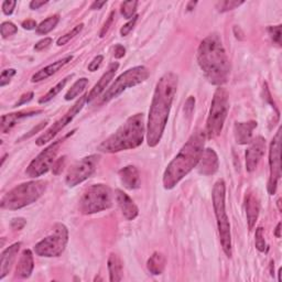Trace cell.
I'll use <instances>...</instances> for the list:
<instances>
[{
  "mask_svg": "<svg viewBox=\"0 0 282 282\" xmlns=\"http://www.w3.org/2000/svg\"><path fill=\"white\" fill-rule=\"evenodd\" d=\"M177 82L176 74L170 72L165 73L157 83L147 123L146 137L149 147L158 146L162 138L176 94Z\"/></svg>",
  "mask_w": 282,
  "mask_h": 282,
  "instance_id": "6da1fadb",
  "label": "cell"
},
{
  "mask_svg": "<svg viewBox=\"0 0 282 282\" xmlns=\"http://www.w3.org/2000/svg\"><path fill=\"white\" fill-rule=\"evenodd\" d=\"M197 62L205 77L213 85L227 83L230 64L221 36L213 33L202 41L197 50Z\"/></svg>",
  "mask_w": 282,
  "mask_h": 282,
  "instance_id": "7a4b0ae2",
  "label": "cell"
},
{
  "mask_svg": "<svg viewBox=\"0 0 282 282\" xmlns=\"http://www.w3.org/2000/svg\"><path fill=\"white\" fill-rule=\"evenodd\" d=\"M206 134L203 130H196L190 137L179 153L168 164L163 173V186L172 190L184 176L196 167L204 151Z\"/></svg>",
  "mask_w": 282,
  "mask_h": 282,
  "instance_id": "3957f363",
  "label": "cell"
},
{
  "mask_svg": "<svg viewBox=\"0 0 282 282\" xmlns=\"http://www.w3.org/2000/svg\"><path fill=\"white\" fill-rule=\"evenodd\" d=\"M146 135L143 114H136L128 118L115 134L99 144L97 150L104 153H116L138 148Z\"/></svg>",
  "mask_w": 282,
  "mask_h": 282,
  "instance_id": "277c9868",
  "label": "cell"
},
{
  "mask_svg": "<svg viewBox=\"0 0 282 282\" xmlns=\"http://www.w3.org/2000/svg\"><path fill=\"white\" fill-rule=\"evenodd\" d=\"M48 182L44 180H35L17 185L6 193L0 201V206L3 210L17 211L23 209L39 200L47 190Z\"/></svg>",
  "mask_w": 282,
  "mask_h": 282,
  "instance_id": "5b68a950",
  "label": "cell"
},
{
  "mask_svg": "<svg viewBox=\"0 0 282 282\" xmlns=\"http://www.w3.org/2000/svg\"><path fill=\"white\" fill-rule=\"evenodd\" d=\"M226 184L223 179L218 180L214 184L212 198H213V207L215 212V216L217 221V228L219 239L224 252L227 257H231V234H230V224L226 213Z\"/></svg>",
  "mask_w": 282,
  "mask_h": 282,
  "instance_id": "8992f818",
  "label": "cell"
},
{
  "mask_svg": "<svg viewBox=\"0 0 282 282\" xmlns=\"http://www.w3.org/2000/svg\"><path fill=\"white\" fill-rule=\"evenodd\" d=\"M228 108H229V99L225 88L219 86L215 90L213 101H212L209 117L206 122V138L214 139L221 135L224 123L227 118Z\"/></svg>",
  "mask_w": 282,
  "mask_h": 282,
  "instance_id": "52a82bcc",
  "label": "cell"
},
{
  "mask_svg": "<svg viewBox=\"0 0 282 282\" xmlns=\"http://www.w3.org/2000/svg\"><path fill=\"white\" fill-rule=\"evenodd\" d=\"M113 205V193L105 184H93L87 188L80 198L78 210L82 214L90 215L108 210Z\"/></svg>",
  "mask_w": 282,
  "mask_h": 282,
  "instance_id": "ba28073f",
  "label": "cell"
},
{
  "mask_svg": "<svg viewBox=\"0 0 282 282\" xmlns=\"http://www.w3.org/2000/svg\"><path fill=\"white\" fill-rule=\"evenodd\" d=\"M69 242V230L64 224L57 223L53 226L52 233L35 246V252L40 257H59L65 250Z\"/></svg>",
  "mask_w": 282,
  "mask_h": 282,
  "instance_id": "9c48e42d",
  "label": "cell"
},
{
  "mask_svg": "<svg viewBox=\"0 0 282 282\" xmlns=\"http://www.w3.org/2000/svg\"><path fill=\"white\" fill-rule=\"evenodd\" d=\"M149 75H150L149 70L146 66L142 65L135 66V68L127 70L125 73H123L122 75L118 76L117 80L113 83V85L106 90L105 94L103 95L102 102H110L111 99L118 97L123 90L129 88V87H134L143 83L149 77Z\"/></svg>",
  "mask_w": 282,
  "mask_h": 282,
  "instance_id": "30bf717a",
  "label": "cell"
},
{
  "mask_svg": "<svg viewBox=\"0 0 282 282\" xmlns=\"http://www.w3.org/2000/svg\"><path fill=\"white\" fill-rule=\"evenodd\" d=\"M63 140H57L55 142L50 144L44 150L41 151L35 159L31 161L29 167L26 170V174L29 177H39L47 173L52 168L53 163L55 162V158L59 153L60 147Z\"/></svg>",
  "mask_w": 282,
  "mask_h": 282,
  "instance_id": "8fae6325",
  "label": "cell"
},
{
  "mask_svg": "<svg viewBox=\"0 0 282 282\" xmlns=\"http://www.w3.org/2000/svg\"><path fill=\"white\" fill-rule=\"evenodd\" d=\"M99 159H101V157L98 155H92L78 160L77 162L74 163L69 169L68 173H66V184L70 188H74V186H76L88 179L95 172V170H96Z\"/></svg>",
  "mask_w": 282,
  "mask_h": 282,
  "instance_id": "7c38bea8",
  "label": "cell"
},
{
  "mask_svg": "<svg viewBox=\"0 0 282 282\" xmlns=\"http://www.w3.org/2000/svg\"><path fill=\"white\" fill-rule=\"evenodd\" d=\"M87 103V95H83V96L78 99V101L70 107V108L66 111V113L62 116L60 119H57L53 125L49 128L48 130L44 131V134L41 135L38 139H36L35 143L36 146L42 147L45 143L51 141L54 137L59 134V132L63 129L65 126H68L72 120L75 118V116L80 113Z\"/></svg>",
  "mask_w": 282,
  "mask_h": 282,
  "instance_id": "4fadbf2b",
  "label": "cell"
},
{
  "mask_svg": "<svg viewBox=\"0 0 282 282\" xmlns=\"http://www.w3.org/2000/svg\"><path fill=\"white\" fill-rule=\"evenodd\" d=\"M281 129L279 128L276 136L270 142L269 148V168H270V176L268 182V192L270 195H273L277 191L278 182L281 176Z\"/></svg>",
  "mask_w": 282,
  "mask_h": 282,
  "instance_id": "5bb4252c",
  "label": "cell"
},
{
  "mask_svg": "<svg viewBox=\"0 0 282 282\" xmlns=\"http://www.w3.org/2000/svg\"><path fill=\"white\" fill-rule=\"evenodd\" d=\"M266 150V140L258 136L251 140L249 147L246 150V169L248 172H254L263 159Z\"/></svg>",
  "mask_w": 282,
  "mask_h": 282,
  "instance_id": "9a60e30c",
  "label": "cell"
},
{
  "mask_svg": "<svg viewBox=\"0 0 282 282\" xmlns=\"http://www.w3.org/2000/svg\"><path fill=\"white\" fill-rule=\"evenodd\" d=\"M197 172L203 176H213V174L218 171L219 168V161L217 153L215 152L213 149L207 148L203 151V155L201 157L200 161L197 163Z\"/></svg>",
  "mask_w": 282,
  "mask_h": 282,
  "instance_id": "2e32d148",
  "label": "cell"
},
{
  "mask_svg": "<svg viewBox=\"0 0 282 282\" xmlns=\"http://www.w3.org/2000/svg\"><path fill=\"white\" fill-rule=\"evenodd\" d=\"M119 68V63L118 62H114V63H111L108 65V68H107V70L105 73L103 74L101 80L98 81V83L96 85H95L92 90L87 95V103H92L94 99H96L99 95H101L107 86H108L109 83L113 80L116 72L118 70Z\"/></svg>",
  "mask_w": 282,
  "mask_h": 282,
  "instance_id": "e0dca14e",
  "label": "cell"
},
{
  "mask_svg": "<svg viewBox=\"0 0 282 282\" xmlns=\"http://www.w3.org/2000/svg\"><path fill=\"white\" fill-rule=\"evenodd\" d=\"M115 195L119 209L122 211V213L126 219H128V221H132V219H135L138 216L139 214L138 207H137L135 202L131 200L128 194H126L122 190H116Z\"/></svg>",
  "mask_w": 282,
  "mask_h": 282,
  "instance_id": "ac0fdd59",
  "label": "cell"
},
{
  "mask_svg": "<svg viewBox=\"0 0 282 282\" xmlns=\"http://www.w3.org/2000/svg\"><path fill=\"white\" fill-rule=\"evenodd\" d=\"M42 111L43 110H41V109L21 110V111H18V113L3 115L1 117V123H0V130H1L2 134H7V132H9L12 128H14L17 123L20 122V120L31 117V116L41 114Z\"/></svg>",
  "mask_w": 282,
  "mask_h": 282,
  "instance_id": "d6986e66",
  "label": "cell"
},
{
  "mask_svg": "<svg viewBox=\"0 0 282 282\" xmlns=\"http://www.w3.org/2000/svg\"><path fill=\"white\" fill-rule=\"evenodd\" d=\"M21 247V243H16L11 245L10 247L6 248L1 252V263H0V279H3L8 273L10 272L12 266H14L17 255Z\"/></svg>",
  "mask_w": 282,
  "mask_h": 282,
  "instance_id": "ffe728a7",
  "label": "cell"
},
{
  "mask_svg": "<svg viewBox=\"0 0 282 282\" xmlns=\"http://www.w3.org/2000/svg\"><path fill=\"white\" fill-rule=\"evenodd\" d=\"M119 177L123 185L127 190H137L140 188L141 179L138 169L135 165H127V167L119 170Z\"/></svg>",
  "mask_w": 282,
  "mask_h": 282,
  "instance_id": "44dd1931",
  "label": "cell"
},
{
  "mask_svg": "<svg viewBox=\"0 0 282 282\" xmlns=\"http://www.w3.org/2000/svg\"><path fill=\"white\" fill-rule=\"evenodd\" d=\"M72 60H73V56L68 55V56H65V57H63V59H61L59 61L53 62L52 64L45 66V68L41 69L40 70H38V72L33 74L32 77H31V82L38 83V82L47 80L48 77L52 76L53 74H55L57 70H60L64 65L68 64L69 62H70Z\"/></svg>",
  "mask_w": 282,
  "mask_h": 282,
  "instance_id": "7402d4cb",
  "label": "cell"
},
{
  "mask_svg": "<svg viewBox=\"0 0 282 282\" xmlns=\"http://www.w3.org/2000/svg\"><path fill=\"white\" fill-rule=\"evenodd\" d=\"M257 127V122L236 123L234 126L235 140L238 144H249L252 140V131Z\"/></svg>",
  "mask_w": 282,
  "mask_h": 282,
  "instance_id": "603a6c76",
  "label": "cell"
},
{
  "mask_svg": "<svg viewBox=\"0 0 282 282\" xmlns=\"http://www.w3.org/2000/svg\"><path fill=\"white\" fill-rule=\"evenodd\" d=\"M33 268H35V261H33L32 251L30 249L23 250L17 264L16 277L20 279H27L31 276Z\"/></svg>",
  "mask_w": 282,
  "mask_h": 282,
  "instance_id": "cb8c5ba5",
  "label": "cell"
},
{
  "mask_svg": "<svg viewBox=\"0 0 282 282\" xmlns=\"http://www.w3.org/2000/svg\"><path fill=\"white\" fill-rule=\"evenodd\" d=\"M260 212V204L258 198L254 194H249L246 197V214H247V222L248 227L251 230L255 227L257 219L259 216Z\"/></svg>",
  "mask_w": 282,
  "mask_h": 282,
  "instance_id": "d4e9b609",
  "label": "cell"
},
{
  "mask_svg": "<svg viewBox=\"0 0 282 282\" xmlns=\"http://www.w3.org/2000/svg\"><path fill=\"white\" fill-rule=\"evenodd\" d=\"M107 267H108L109 280L111 282H118L123 280V261L119 258L118 255L111 252L108 257V260H107Z\"/></svg>",
  "mask_w": 282,
  "mask_h": 282,
  "instance_id": "484cf974",
  "label": "cell"
},
{
  "mask_svg": "<svg viewBox=\"0 0 282 282\" xmlns=\"http://www.w3.org/2000/svg\"><path fill=\"white\" fill-rule=\"evenodd\" d=\"M147 268L153 276L162 275L165 268V257L159 251L153 252L147 261Z\"/></svg>",
  "mask_w": 282,
  "mask_h": 282,
  "instance_id": "4316f807",
  "label": "cell"
},
{
  "mask_svg": "<svg viewBox=\"0 0 282 282\" xmlns=\"http://www.w3.org/2000/svg\"><path fill=\"white\" fill-rule=\"evenodd\" d=\"M73 77V74L72 75H69V76H66L65 78H63L61 82L57 83V84L55 86H53L51 89L49 90V92L44 95V96L41 97L39 99V104H47L49 103L50 101H52L53 98H54L57 94H59L62 89L64 88L65 85L68 84V82L69 80H70V78Z\"/></svg>",
  "mask_w": 282,
  "mask_h": 282,
  "instance_id": "83f0119b",
  "label": "cell"
},
{
  "mask_svg": "<svg viewBox=\"0 0 282 282\" xmlns=\"http://www.w3.org/2000/svg\"><path fill=\"white\" fill-rule=\"evenodd\" d=\"M59 21H60L59 15L49 17L48 19H45L44 21H42L39 24L38 28H36V33H38V35H48L49 32H51L53 29L57 26Z\"/></svg>",
  "mask_w": 282,
  "mask_h": 282,
  "instance_id": "f1b7e54d",
  "label": "cell"
},
{
  "mask_svg": "<svg viewBox=\"0 0 282 282\" xmlns=\"http://www.w3.org/2000/svg\"><path fill=\"white\" fill-rule=\"evenodd\" d=\"M87 85H88V80L86 77L80 78V80L74 83L73 86L69 89V92L65 94V101H72V99L77 97L86 88Z\"/></svg>",
  "mask_w": 282,
  "mask_h": 282,
  "instance_id": "f546056e",
  "label": "cell"
},
{
  "mask_svg": "<svg viewBox=\"0 0 282 282\" xmlns=\"http://www.w3.org/2000/svg\"><path fill=\"white\" fill-rule=\"evenodd\" d=\"M137 5H138V1H136V0L123 2L122 6H120V12H122L123 18L126 19L134 18L137 10Z\"/></svg>",
  "mask_w": 282,
  "mask_h": 282,
  "instance_id": "4dcf8cb0",
  "label": "cell"
},
{
  "mask_svg": "<svg viewBox=\"0 0 282 282\" xmlns=\"http://www.w3.org/2000/svg\"><path fill=\"white\" fill-rule=\"evenodd\" d=\"M83 28H84V24H83V23L77 24V26L74 27L70 32H68L66 35H62L61 38L57 39L56 44L59 45V47H62V45H65L66 43H69L70 41L74 38V36H76L78 33H80L83 30Z\"/></svg>",
  "mask_w": 282,
  "mask_h": 282,
  "instance_id": "1f68e13d",
  "label": "cell"
},
{
  "mask_svg": "<svg viewBox=\"0 0 282 282\" xmlns=\"http://www.w3.org/2000/svg\"><path fill=\"white\" fill-rule=\"evenodd\" d=\"M17 32H18V28L16 27V24L10 21L2 22L1 26H0V33H1L2 39L10 38V36L15 35Z\"/></svg>",
  "mask_w": 282,
  "mask_h": 282,
  "instance_id": "d6a6232c",
  "label": "cell"
},
{
  "mask_svg": "<svg viewBox=\"0 0 282 282\" xmlns=\"http://www.w3.org/2000/svg\"><path fill=\"white\" fill-rule=\"evenodd\" d=\"M244 5V1H235V0H225V1H221L216 5V8L219 12H227L229 10H234L239 6Z\"/></svg>",
  "mask_w": 282,
  "mask_h": 282,
  "instance_id": "836d02e7",
  "label": "cell"
},
{
  "mask_svg": "<svg viewBox=\"0 0 282 282\" xmlns=\"http://www.w3.org/2000/svg\"><path fill=\"white\" fill-rule=\"evenodd\" d=\"M256 248L258 249L259 251L261 252H264V250H266V248H267V245H266V240H264V229H263V227H258L256 229Z\"/></svg>",
  "mask_w": 282,
  "mask_h": 282,
  "instance_id": "e575fe53",
  "label": "cell"
},
{
  "mask_svg": "<svg viewBox=\"0 0 282 282\" xmlns=\"http://www.w3.org/2000/svg\"><path fill=\"white\" fill-rule=\"evenodd\" d=\"M17 74V70L15 69H8L1 72L0 75V87H5L7 84H9L11 78Z\"/></svg>",
  "mask_w": 282,
  "mask_h": 282,
  "instance_id": "d590c367",
  "label": "cell"
},
{
  "mask_svg": "<svg viewBox=\"0 0 282 282\" xmlns=\"http://www.w3.org/2000/svg\"><path fill=\"white\" fill-rule=\"evenodd\" d=\"M138 18H139V17L136 15L134 17V18L130 19L129 21H128L126 24H123V26L122 27V29H120V35H122V36H126V35H129V32L132 30V29H134L135 24L137 22V20H138Z\"/></svg>",
  "mask_w": 282,
  "mask_h": 282,
  "instance_id": "8d00e7d4",
  "label": "cell"
},
{
  "mask_svg": "<svg viewBox=\"0 0 282 282\" xmlns=\"http://www.w3.org/2000/svg\"><path fill=\"white\" fill-rule=\"evenodd\" d=\"M269 35H271V39L273 40V42H276L277 44H281V26H276V27H269L268 29Z\"/></svg>",
  "mask_w": 282,
  "mask_h": 282,
  "instance_id": "74e56055",
  "label": "cell"
},
{
  "mask_svg": "<svg viewBox=\"0 0 282 282\" xmlns=\"http://www.w3.org/2000/svg\"><path fill=\"white\" fill-rule=\"evenodd\" d=\"M65 162H66V157L63 156L59 158V159L55 160V162L52 165V171L55 176H59V174L62 172V170L65 167Z\"/></svg>",
  "mask_w": 282,
  "mask_h": 282,
  "instance_id": "f35d334b",
  "label": "cell"
},
{
  "mask_svg": "<svg viewBox=\"0 0 282 282\" xmlns=\"http://www.w3.org/2000/svg\"><path fill=\"white\" fill-rule=\"evenodd\" d=\"M17 6V1L15 0H6L2 2V12L6 16H10L14 14V10Z\"/></svg>",
  "mask_w": 282,
  "mask_h": 282,
  "instance_id": "ab89813d",
  "label": "cell"
},
{
  "mask_svg": "<svg viewBox=\"0 0 282 282\" xmlns=\"http://www.w3.org/2000/svg\"><path fill=\"white\" fill-rule=\"evenodd\" d=\"M114 17H115V11H111L109 17H108V19H107V21L105 22V24H104V27L102 28L101 32H99V36H101V38H104V36L106 35V33L108 32L111 23H113V21H114Z\"/></svg>",
  "mask_w": 282,
  "mask_h": 282,
  "instance_id": "60d3db41",
  "label": "cell"
},
{
  "mask_svg": "<svg viewBox=\"0 0 282 282\" xmlns=\"http://www.w3.org/2000/svg\"><path fill=\"white\" fill-rule=\"evenodd\" d=\"M26 224H27V222H26V219H24V218L16 217V218H14L11 221L10 226H11L12 229H15V230H21L22 228L26 226Z\"/></svg>",
  "mask_w": 282,
  "mask_h": 282,
  "instance_id": "b9f144b4",
  "label": "cell"
},
{
  "mask_svg": "<svg viewBox=\"0 0 282 282\" xmlns=\"http://www.w3.org/2000/svg\"><path fill=\"white\" fill-rule=\"evenodd\" d=\"M48 125V122L47 120H45V122H42V123H40L38 126L36 127H35L33 128V129H31L30 131L28 132V134H26L24 135L21 139H20L19 141H21V140H24V139H28V138H30V137H32L33 135H35V134H38V131H40V130H42L43 128Z\"/></svg>",
  "mask_w": 282,
  "mask_h": 282,
  "instance_id": "7bdbcfd3",
  "label": "cell"
},
{
  "mask_svg": "<svg viewBox=\"0 0 282 282\" xmlns=\"http://www.w3.org/2000/svg\"><path fill=\"white\" fill-rule=\"evenodd\" d=\"M103 60H104V56L103 55L95 56L94 59H93V61L89 63L88 68H87V69H88L89 72H95V70H97L99 69V66H101Z\"/></svg>",
  "mask_w": 282,
  "mask_h": 282,
  "instance_id": "ee69618b",
  "label": "cell"
},
{
  "mask_svg": "<svg viewBox=\"0 0 282 282\" xmlns=\"http://www.w3.org/2000/svg\"><path fill=\"white\" fill-rule=\"evenodd\" d=\"M52 43V39L51 38H44L42 40H40L38 43L35 45V51H43L44 49H47L50 47V44Z\"/></svg>",
  "mask_w": 282,
  "mask_h": 282,
  "instance_id": "f6af8a7d",
  "label": "cell"
},
{
  "mask_svg": "<svg viewBox=\"0 0 282 282\" xmlns=\"http://www.w3.org/2000/svg\"><path fill=\"white\" fill-rule=\"evenodd\" d=\"M194 105H195V98L193 96H190L188 101L185 103V107H184V110H185V114L188 116H191L194 110Z\"/></svg>",
  "mask_w": 282,
  "mask_h": 282,
  "instance_id": "bcb514c9",
  "label": "cell"
},
{
  "mask_svg": "<svg viewBox=\"0 0 282 282\" xmlns=\"http://www.w3.org/2000/svg\"><path fill=\"white\" fill-rule=\"evenodd\" d=\"M33 96H35V94H33V92H29V93H26V94H23L21 97H20V101L19 102H17L15 104V106L14 107H18V106H21L23 105V104H27L31 101V99L33 98Z\"/></svg>",
  "mask_w": 282,
  "mask_h": 282,
  "instance_id": "7dc6e473",
  "label": "cell"
},
{
  "mask_svg": "<svg viewBox=\"0 0 282 282\" xmlns=\"http://www.w3.org/2000/svg\"><path fill=\"white\" fill-rule=\"evenodd\" d=\"M126 54V49L122 44H117L114 50V55L116 59H122Z\"/></svg>",
  "mask_w": 282,
  "mask_h": 282,
  "instance_id": "c3c4849f",
  "label": "cell"
},
{
  "mask_svg": "<svg viewBox=\"0 0 282 282\" xmlns=\"http://www.w3.org/2000/svg\"><path fill=\"white\" fill-rule=\"evenodd\" d=\"M47 3H48V0H32L29 6H30L32 10H36V9H39L40 7L47 5Z\"/></svg>",
  "mask_w": 282,
  "mask_h": 282,
  "instance_id": "681fc988",
  "label": "cell"
},
{
  "mask_svg": "<svg viewBox=\"0 0 282 282\" xmlns=\"http://www.w3.org/2000/svg\"><path fill=\"white\" fill-rule=\"evenodd\" d=\"M21 26L23 29H26V30H33V29L38 28V26H36V22L32 19H28L26 20V21H23Z\"/></svg>",
  "mask_w": 282,
  "mask_h": 282,
  "instance_id": "f907efd6",
  "label": "cell"
},
{
  "mask_svg": "<svg viewBox=\"0 0 282 282\" xmlns=\"http://www.w3.org/2000/svg\"><path fill=\"white\" fill-rule=\"evenodd\" d=\"M106 5V1H94L93 5L90 6L92 10H99L103 6Z\"/></svg>",
  "mask_w": 282,
  "mask_h": 282,
  "instance_id": "816d5d0a",
  "label": "cell"
},
{
  "mask_svg": "<svg viewBox=\"0 0 282 282\" xmlns=\"http://www.w3.org/2000/svg\"><path fill=\"white\" fill-rule=\"evenodd\" d=\"M234 32H235V35H236V38L239 39V40H243L244 39V33L242 32V30H240V28L236 26L234 28Z\"/></svg>",
  "mask_w": 282,
  "mask_h": 282,
  "instance_id": "f5cc1de1",
  "label": "cell"
},
{
  "mask_svg": "<svg viewBox=\"0 0 282 282\" xmlns=\"http://www.w3.org/2000/svg\"><path fill=\"white\" fill-rule=\"evenodd\" d=\"M280 231H281V223L278 224L277 227H276L275 235H276V237H277V238H280V237H281V234H280Z\"/></svg>",
  "mask_w": 282,
  "mask_h": 282,
  "instance_id": "db71d44e",
  "label": "cell"
},
{
  "mask_svg": "<svg viewBox=\"0 0 282 282\" xmlns=\"http://www.w3.org/2000/svg\"><path fill=\"white\" fill-rule=\"evenodd\" d=\"M278 276H279V278H278V281H281V268L279 269V272H278Z\"/></svg>",
  "mask_w": 282,
  "mask_h": 282,
  "instance_id": "11a10c76",
  "label": "cell"
},
{
  "mask_svg": "<svg viewBox=\"0 0 282 282\" xmlns=\"http://www.w3.org/2000/svg\"><path fill=\"white\" fill-rule=\"evenodd\" d=\"M277 204H278V207H279V211H281V201H280V200H278Z\"/></svg>",
  "mask_w": 282,
  "mask_h": 282,
  "instance_id": "9f6ffc18",
  "label": "cell"
}]
</instances>
